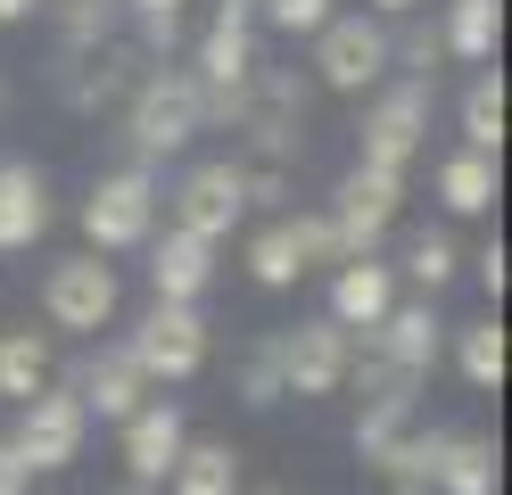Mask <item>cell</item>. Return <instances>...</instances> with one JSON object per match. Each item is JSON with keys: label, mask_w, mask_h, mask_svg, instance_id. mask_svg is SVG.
<instances>
[{"label": "cell", "mask_w": 512, "mask_h": 495, "mask_svg": "<svg viewBox=\"0 0 512 495\" xmlns=\"http://www.w3.org/2000/svg\"><path fill=\"white\" fill-rule=\"evenodd\" d=\"M25 487H34V471L17 462V446H0V495H25Z\"/></svg>", "instance_id": "f546056e"}, {"label": "cell", "mask_w": 512, "mask_h": 495, "mask_svg": "<svg viewBox=\"0 0 512 495\" xmlns=\"http://www.w3.org/2000/svg\"><path fill=\"white\" fill-rule=\"evenodd\" d=\"M463 380L488 396V388H504V322H463Z\"/></svg>", "instance_id": "d4e9b609"}, {"label": "cell", "mask_w": 512, "mask_h": 495, "mask_svg": "<svg viewBox=\"0 0 512 495\" xmlns=\"http://www.w3.org/2000/svg\"><path fill=\"white\" fill-rule=\"evenodd\" d=\"M141 388H149V372H141V363L116 347V355H100V363L83 372V413L124 421V413H141Z\"/></svg>", "instance_id": "e0dca14e"}, {"label": "cell", "mask_w": 512, "mask_h": 495, "mask_svg": "<svg viewBox=\"0 0 512 495\" xmlns=\"http://www.w3.org/2000/svg\"><path fill=\"white\" fill-rule=\"evenodd\" d=\"M405 273L422 289H446V281H455V240H446V231H422V240L405 248Z\"/></svg>", "instance_id": "484cf974"}, {"label": "cell", "mask_w": 512, "mask_h": 495, "mask_svg": "<svg viewBox=\"0 0 512 495\" xmlns=\"http://www.w3.org/2000/svg\"><path fill=\"white\" fill-rule=\"evenodd\" d=\"M256 75V42H248V0H223V17L207 25V42H199V91H215L223 108L248 91Z\"/></svg>", "instance_id": "7c38bea8"}, {"label": "cell", "mask_w": 512, "mask_h": 495, "mask_svg": "<svg viewBox=\"0 0 512 495\" xmlns=\"http://www.w3.org/2000/svg\"><path fill=\"white\" fill-rule=\"evenodd\" d=\"M372 330H380V355H389V372H422V363L438 355V314H430V306H389Z\"/></svg>", "instance_id": "ac0fdd59"}, {"label": "cell", "mask_w": 512, "mask_h": 495, "mask_svg": "<svg viewBox=\"0 0 512 495\" xmlns=\"http://www.w3.org/2000/svg\"><path fill=\"white\" fill-rule=\"evenodd\" d=\"M149 281H157V306H199L207 281H215V256L207 240H190V231H166L149 256Z\"/></svg>", "instance_id": "2e32d148"}, {"label": "cell", "mask_w": 512, "mask_h": 495, "mask_svg": "<svg viewBox=\"0 0 512 495\" xmlns=\"http://www.w3.org/2000/svg\"><path fill=\"white\" fill-rule=\"evenodd\" d=\"M42 223H50V182H42V165L9 157V165H0V248H34Z\"/></svg>", "instance_id": "9a60e30c"}, {"label": "cell", "mask_w": 512, "mask_h": 495, "mask_svg": "<svg viewBox=\"0 0 512 495\" xmlns=\"http://www.w3.org/2000/svg\"><path fill=\"white\" fill-rule=\"evenodd\" d=\"M256 495H290V487H256Z\"/></svg>", "instance_id": "836d02e7"}, {"label": "cell", "mask_w": 512, "mask_h": 495, "mask_svg": "<svg viewBox=\"0 0 512 495\" xmlns=\"http://www.w3.org/2000/svg\"><path fill=\"white\" fill-rule=\"evenodd\" d=\"M463 132H471L479 157L504 149V75H479V83H471V99H463Z\"/></svg>", "instance_id": "cb8c5ba5"}, {"label": "cell", "mask_w": 512, "mask_h": 495, "mask_svg": "<svg viewBox=\"0 0 512 495\" xmlns=\"http://www.w3.org/2000/svg\"><path fill=\"white\" fill-rule=\"evenodd\" d=\"M273 396H281V363H273V347H265V355L248 363V405H273Z\"/></svg>", "instance_id": "83f0119b"}, {"label": "cell", "mask_w": 512, "mask_h": 495, "mask_svg": "<svg viewBox=\"0 0 512 495\" xmlns=\"http://www.w3.org/2000/svg\"><path fill=\"white\" fill-rule=\"evenodd\" d=\"M248 215V190H240V165H199V174L182 182V198H174V231H190V240H223Z\"/></svg>", "instance_id": "8fae6325"}, {"label": "cell", "mask_w": 512, "mask_h": 495, "mask_svg": "<svg viewBox=\"0 0 512 495\" xmlns=\"http://www.w3.org/2000/svg\"><path fill=\"white\" fill-rule=\"evenodd\" d=\"M149 231H157V190H149V174H108V182H91V198H83V240H91V256L141 248Z\"/></svg>", "instance_id": "3957f363"}, {"label": "cell", "mask_w": 512, "mask_h": 495, "mask_svg": "<svg viewBox=\"0 0 512 495\" xmlns=\"http://www.w3.org/2000/svg\"><path fill=\"white\" fill-rule=\"evenodd\" d=\"M199 108H207L199 75H149L141 99H133V149L141 157H174L190 132H199Z\"/></svg>", "instance_id": "8992f818"}, {"label": "cell", "mask_w": 512, "mask_h": 495, "mask_svg": "<svg viewBox=\"0 0 512 495\" xmlns=\"http://www.w3.org/2000/svg\"><path fill=\"white\" fill-rule=\"evenodd\" d=\"M314 75L331 91H372L389 75V33L372 17H323L314 25Z\"/></svg>", "instance_id": "277c9868"}, {"label": "cell", "mask_w": 512, "mask_h": 495, "mask_svg": "<svg viewBox=\"0 0 512 495\" xmlns=\"http://www.w3.org/2000/svg\"><path fill=\"white\" fill-rule=\"evenodd\" d=\"M438 198H446L455 215H488V207H496V157H479V149L446 157V165H438Z\"/></svg>", "instance_id": "7402d4cb"}, {"label": "cell", "mask_w": 512, "mask_h": 495, "mask_svg": "<svg viewBox=\"0 0 512 495\" xmlns=\"http://www.w3.org/2000/svg\"><path fill=\"white\" fill-rule=\"evenodd\" d=\"M124 355H133L149 380H190V372L207 363V322H199V306H149L141 330L124 339Z\"/></svg>", "instance_id": "5b68a950"}, {"label": "cell", "mask_w": 512, "mask_h": 495, "mask_svg": "<svg viewBox=\"0 0 512 495\" xmlns=\"http://www.w3.org/2000/svg\"><path fill=\"white\" fill-rule=\"evenodd\" d=\"M265 17H273L281 33H314V25L331 17V0H265Z\"/></svg>", "instance_id": "4316f807"}, {"label": "cell", "mask_w": 512, "mask_h": 495, "mask_svg": "<svg viewBox=\"0 0 512 495\" xmlns=\"http://www.w3.org/2000/svg\"><path fill=\"white\" fill-rule=\"evenodd\" d=\"M471 264H479V289H488V297H504V240H496V248H479Z\"/></svg>", "instance_id": "f1b7e54d"}, {"label": "cell", "mask_w": 512, "mask_h": 495, "mask_svg": "<svg viewBox=\"0 0 512 495\" xmlns=\"http://www.w3.org/2000/svg\"><path fill=\"white\" fill-rule=\"evenodd\" d=\"M182 446H190V421H182V405H141V413H124V471H133L141 487H157L182 462Z\"/></svg>", "instance_id": "4fadbf2b"}, {"label": "cell", "mask_w": 512, "mask_h": 495, "mask_svg": "<svg viewBox=\"0 0 512 495\" xmlns=\"http://www.w3.org/2000/svg\"><path fill=\"white\" fill-rule=\"evenodd\" d=\"M166 479H174V495H240V454L215 438H190Z\"/></svg>", "instance_id": "ffe728a7"}, {"label": "cell", "mask_w": 512, "mask_h": 495, "mask_svg": "<svg viewBox=\"0 0 512 495\" xmlns=\"http://www.w3.org/2000/svg\"><path fill=\"white\" fill-rule=\"evenodd\" d=\"M430 487H446V495H496V446L488 438H446Z\"/></svg>", "instance_id": "44dd1931"}, {"label": "cell", "mask_w": 512, "mask_h": 495, "mask_svg": "<svg viewBox=\"0 0 512 495\" xmlns=\"http://www.w3.org/2000/svg\"><path fill=\"white\" fill-rule=\"evenodd\" d=\"M42 0H0V25H17V17H34Z\"/></svg>", "instance_id": "4dcf8cb0"}, {"label": "cell", "mask_w": 512, "mask_h": 495, "mask_svg": "<svg viewBox=\"0 0 512 495\" xmlns=\"http://www.w3.org/2000/svg\"><path fill=\"white\" fill-rule=\"evenodd\" d=\"M83 429H91V413H83V396H67V388H42V396H25L17 405V462L25 471H67V462L83 454Z\"/></svg>", "instance_id": "6da1fadb"}, {"label": "cell", "mask_w": 512, "mask_h": 495, "mask_svg": "<svg viewBox=\"0 0 512 495\" xmlns=\"http://www.w3.org/2000/svg\"><path fill=\"white\" fill-rule=\"evenodd\" d=\"M422 132H430V91H422V83H405V91H389V99L364 116V157H356V165L405 174V157L422 149Z\"/></svg>", "instance_id": "30bf717a"}, {"label": "cell", "mask_w": 512, "mask_h": 495, "mask_svg": "<svg viewBox=\"0 0 512 495\" xmlns=\"http://www.w3.org/2000/svg\"><path fill=\"white\" fill-rule=\"evenodd\" d=\"M397 198H405V174H380V165H356L339 182V207H331V231H339V256H364L372 231L397 223Z\"/></svg>", "instance_id": "9c48e42d"}, {"label": "cell", "mask_w": 512, "mask_h": 495, "mask_svg": "<svg viewBox=\"0 0 512 495\" xmlns=\"http://www.w3.org/2000/svg\"><path fill=\"white\" fill-rule=\"evenodd\" d=\"M323 256H339V231H331V215H298V223H273V231H256V248H248V273L265 281V289H298V273H314Z\"/></svg>", "instance_id": "ba28073f"}, {"label": "cell", "mask_w": 512, "mask_h": 495, "mask_svg": "<svg viewBox=\"0 0 512 495\" xmlns=\"http://www.w3.org/2000/svg\"><path fill=\"white\" fill-rule=\"evenodd\" d=\"M273 363H281V396H331L347 380V330L323 314V322H298L290 339H273Z\"/></svg>", "instance_id": "52a82bcc"}, {"label": "cell", "mask_w": 512, "mask_h": 495, "mask_svg": "<svg viewBox=\"0 0 512 495\" xmlns=\"http://www.w3.org/2000/svg\"><path fill=\"white\" fill-rule=\"evenodd\" d=\"M372 9H389V17H405V9H422V0H372Z\"/></svg>", "instance_id": "d6a6232c"}, {"label": "cell", "mask_w": 512, "mask_h": 495, "mask_svg": "<svg viewBox=\"0 0 512 495\" xmlns=\"http://www.w3.org/2000/svg\"><path fill=\"white\" fill-rule=\"evenodd\" d=\"M389 306H397L389 264H372V256H339V281H331V322H339V330H372Z\"/></svg>", "instance_id": "5bb4252c"}, {"label": "cell", "mask_w": 512, "mask_h": 495, "mask_svg": "<svg viewBox=\"0 0 512 495\" xmlns=\"http://www.w3.org/2000/svg\"><path fill=\"white\" fill-rule=\"evenodd\" d=\"M496 33H504V0H455L446 17V50L471 66H496Z\"/></svg>", "instance_id": "603a6c76"}, {"label": "cell", "mask_w": 512, "mask_h": 495, "mask_svg": "<svg viewBox=\"0 0 512 495\" xmlns=\"http://www.w3.org/2000/svg\"><path fill=\"white\" fill-rule=\"evenodd\" d=\"M141 17H182V0H133Z\"/></svg>", "instance_id": "1f68e13d"}, {"label": "cell", "mask_w": 512, "mask_h": 495, "mask_svg": "<svg viewBox=\"0 0 512 495\" xmlns=\"http://www.w3.org/2000/svg\"><path fill=\"white\" fill-rule=\"evenodd\" d=\"M42 314H50V330H75V339L108 330V322H116V264H100V256H67V264H50V281H42Z\"/></svg>", "instance_id": "7a4b0ae2"}, {"label": "cell", "mask_w": 512, "mask_h": 495, "mask_svg": "<svg viewBox=\"0 0 512 495\" xmlns=\"http://www.w3.org/2000/svg\"><path fill=\"white\" fill-rule=\"evenodd\" d=\"M133 495H149V487H133Z\"/></svg>", "instance_id": "e575fe53"}, {"label": "cell", "mask_w": 512, "mask_h": 495, "mask_svg": "<svg viewBox=\"0 0 512 495\" xmlns=\"http://www.w3.org/2000/svg\"><path fill=\"white\" fill-rule=\"evenodd\" d=\"M42 388H50V339L42 330H0V396L25 405Z\"/></svg>", "instance_id": "d6986e66"}]
</instances>
